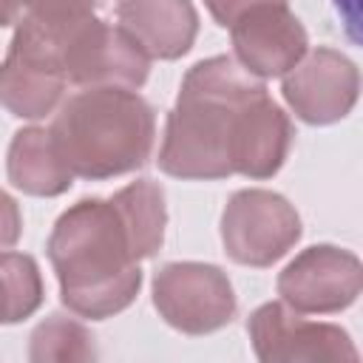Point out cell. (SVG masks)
<instances>
[{"label":"cell","mask_w":363,"mask_h":363,"mask_svg":"<svg viewBox=\"0 0 363 363\" xmlns=\"http://www.w3.org/2000/svg\"><path fill=\"white\" fill-rule=\"evenodd\" d=\"M48 258L62 303L79 318H111L128 309L142 286L139 258L113 199L68 207L51 230Z\"/></svg>","instance_id":"cell-1"},{"label":"cell","mask_w":363,"mask_h":363,"mask_svg":"<svg viewBox=\"0 0 363 363\" xmlns=\"http://www.w3.org/2000/svg\"><path fill=\"white\" fill-rule=\"evenodd\" d=\"M261 96H267L261 77L235 57L196 62L184 74L179 99L167 113L159 167L176 179L233 176L235 116Z\"/></svg>","instance_id":"cell-2"},{"label":"cell","mask_w":363,"mask_h":363,"mask_svg":"<svg viewBox=\"0 0 363 363\" xmlns=\"http://www.w3.org/2000/svg\"><path fill=\"white\" fill-rule=\"evenodd\" d=\"M51 133L74 176L111 179L150 159L156 116L136 91L85 88L60 105Z\"/></svg>","instance_id":"cell-3"},{"label":"cell","mask_w":363,"mask_h":363,"mask_svg":"<svg viewBox=\"0 0 363 363\" xmlns=\"http://www.w3.org/2000/svg\"><path fill=\"white\" fill-rule=\"evenodd\" d=\"M62 68L79 88L139 91L150 71V54L122 28L91 17L57 40Z\"/></svg>","instance_id":"cell-4"},{"label":"cell","mask_w":363,"mask_h":363,"mask_svg":"<svg viewBox=\"0 0 363 363\" xmlns=\"http://www.w3.org/2000/svg\"><path fill=\"white\" fill-rule=\"evenodd\" d=\"M301 238V216L272 190H238L221 213L227 255L244 267H269Z\"/></svg>","instance_id":"cell-5"},{"label":"cell","mask_w":363,"mask_h":363,"mask_svg":"<svg viewBox=\"0 0 363 363\" xmlns=\"http://www.w3.org/2000/svg\"><path fill=\"white\" fill-rule=\"evenodd\" d=\"M153 306L184 335H210L235 315L230 278L213 264L173 261L153 275Z\"/></svg>","instance_id":"cell-6"},{"label":"cell","mask_w":363,"mask_h":363,"mask_svg":"<svg viewBox=\"0 0 363 363\" xmlns=\"http://www.w3.org/2000/svg\"><path fill=\"white\" fill-rule=\"evenodd\" d=\"M65 85L68 77L57 40L20 20L0 71L3 105L20 119H43L60 108Z\"/></svg>","instance_id":"cell-7"},{"label":"cell","mask_w":363,"mask_h":363,"mask_svg":"<svg viewBox=\"0 0 363 363\" xmlns=\"http://www.w3.org/2000/svg\"><path fill=\"white\" fill-rule=\"evenodd\" d=\"M247 332L255 357L264 363H343L357 360L352 337L335 323H315L295 315L286 303H264L250 320Z\"/></svg>","instance_id":"cell-8"},{"label":"cell","mask_w":363,"mask_h":363,"mask_svg":"<svg viewBox=\"0 0 363 363\" xmlns=\"http://www.w3.org/2000/svg\"><path fill=\"white\" fill-rule=\"evenodd\" d=\"M363 292V264L349 250L318 244L295 255L278 275V295L306 315H329L352 306Z\"/></svg>","instance_id":"cell-9"},{"label":"cell","mask_w":363,"mask_h":363,"mask_svg":"<svg viewBox=\"0 0 363 363\" xmlns=\"http://www.w3.org/2000/svg\"><path fill=\"white\" fill-rule=\"evenodd\" d=\"M281 91L298 119L309 125H332L354 108L360 71L346 54L320 45L284 74Z\"/></svg>","instance_id":"cell-10"},{"label":"cell","mask_w":363,"mask_h":363,"mask_svg":"<svg viewBox=\"0 0 363 363\" xmlns=\"http://www.w3.org/2000/svg\"><path fill=\"white\" fill-rule=\"evenodd\" d=\"M235 60L255 77H284L306 57V28L286 3H261L244 11L233 26Z\"/></svg>","instance_id":"cell-11"},{"label":"cell","mask_w":363,"mask_h":363,"mask_svg":"<svg viewBox=\"0 0 363 363\" xmlns=\"http://www.w3.org/2000/svg\"><path fill=\"white\" fill-rule=\"evenodd\" d=\"M292 147V122L269 99L250 102L233 128V173L250 179H269L286 162Z\"/></svg>","instance_id":"cell-12"},{"label":"cell","mask_w":363,"mask_h":363,"mask_svg":"<svg viewBox=\"0 0 363 363\" xmlns=\"http://www.w3.org/2000/svg\"><path fill=\"white\" fill-rule=\"evenodd\" d=\"M116 20L156 60H179L199 31L190 0H119Z\"/></svg>","instance_id":"cell-13"},{"label":"cell","mask_w":363,"mask_h":363,"mask_svg":"<svg viewBox=\"0 0 363 363\" xmlns=\"http://www.w3.org/2000/svg\"><path fill=\"white\" fill-rule=\"evenodd\" d=\"M6 173L17 190L45 199L65 193L74 182V170L68 167L54 133L45 128H23L14 133Z\"/></svg>","instance_id":"cell-14"},{"label":"cell","mask_w":363,"mask_h":363,"mask_svg":"<svg viewBox=\"0 0 363 363\" xmlns=\"http://www.w3.org/2000/svg\"><path fill=\"white\" fill-rule=\"evenodd\" d=\"M128 224L133 252L139 261L156 255V250L164 241V224H167V210H164V190L150 182V179H136L119 193L111 196Z\"/></svg>","instance_id":"cell-15"},{"label":"cell","mask_w":363,"mask_h":363,"mask_svg":"<svg viewBox=\"0 0 363 363\" xmlns=\"http://www.w3.org/2000/svg\"><path fill=\"white\" fill-rule=\"evenodd\" d=\"M3 323L28 318L43 303V278L37 261L23 252H3Z\"/></svg>","instance_id":"cell-16"},{"label":"cell","mask_w":363,"mask_h":363,"mask_svg":"<svg viewBox=\"0 0 363 363\" xmlns=\"http://www.w3.org/2000/svg\"><path fill=\"white\" fill-rule=\"evenodd\" d=\"M94 352V337L88 329L71 318L51 315L43 320L34 335H31V352L28 357L34 363H48V360H91Z\"/></svg>","instance_id":"cell-17"},{"label":"cell","mask_w":363,"mask_h":363,"mask_svg":"<svg viewBox=\"0 0 363 363\" xmlns=\"http://www.w3.org/2000/svg\"><path fill=\"white\" fill-rule=\"evenodd\" d=\"M99 0H23V17L54 40L94 17Z\"/></svg>","instance_id":"cell-18"},{"label":"cell","mask_w":363,"mask_h":363,"mask_svg":"<svg viewBox=\"0 0 363 363\" xmlns=\"http://www.w3.org/2000/svg\"><path fill=\"white\" fill-rule=\"evenodd\" d=\"M261 3H286V0H204V6L210 9V14L218 26H233L244 11H250Z\"/></svg>","instance_id":"cell-19"},{"label":"cell","mask_w":363,"mask_h":363,"mask_svg":"<svg viewBox=\"0 0 363 363\" xmlns=\"http://www.w3.org/2000/svg\"><path fill=\"white\" fill-rule=\"evenodd\" d=\"M349 40L363 45V0H332Z\"/></svg>","instance_id":"cell-20"},{"label":"cell","mask_w":363,"mask_h":363,"mask_svg":"<svg viewBox=\"0 0 363 363\" xmlns=\"http://www.w3.org/2000/svg\"><path fill=\"white\" fill-rule=\"evenodd\" d=\"M17 17H23V0H3V23L14 26Z\"/></svg>","instance_id":"cell-21"},{"label":"cell","mask_w":363,"mask_h":363,"mask_svg":"<svg viewBox=\"0 0 363 363\" xmlns=\"http://www.w3.org/2000/svg\"><path fill=\"white\" fill-rule=\"evenodd\" d=\"M3 204H6V210H9V230H6V244H11V241H14V235H17V224H14V201H11V196H3Z\"/></svg>","instance_id":"cell-22"}]
</instances>
